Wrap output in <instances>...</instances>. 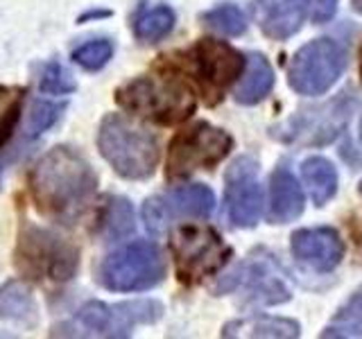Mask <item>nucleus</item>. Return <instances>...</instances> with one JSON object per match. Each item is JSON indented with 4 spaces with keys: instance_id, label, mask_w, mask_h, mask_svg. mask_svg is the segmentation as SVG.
<instances>
[{
    "instance_id": "12",
    "label": "nucleus",
    "mask_w": 362,
    "mask_h": 339,
    "mask_svg": "<svg viewBox=\"0 0 362 339\" xmlns=\"http://www.w3.org/2000/svg\"><path fill=\"white\" fill-rule=\"evenodd\" d=\"M226 210L235 226L252 229L263 210V190L258 181V163L252 156H240L226 172Z\"/></svg>"
},
{
    "instance_id": "27",
    "label": "nucleus",
    "mask_w": 362,
    "mask_h": 339,
    "mask_svg": "<svg viewBox=\"0 0 362 339\" xmlns=\"http://www.w3.org/2000/svg\"><path fill=\"white\" fill-rule=\"evenodd\" d=\"M113 54V43L107 39H98V41H88L84 45L73 52V59L75 64H79L84 71H100L105 68Z\"/></svg>"
},
{
    "instance_id": "24",
    "label": "nucleus",
    "mask_w": 362,
    "mask_h": 339,
    "mask_svg": "<svg viewBox=\"0 0 362 339\" xmlns=\"http://www.w3.org/2000/svg\"><path fill=\"white\" fill-rule=\"evenodd\" d=\"M23 95H25V90L18 86H0V147L9 141L11 131L16 129Z\"/></svg>"
},
{
    "instance_id": "6",
    "label": "nucleus",
    "mask_w": 362,
    "mask_h": 339,
    "mask_svg": "<svg viewBox=\"0 0 362 339\" xmlns=\"http://www.w3.org/2000/svg\"><path fill=\"white\" fill-rule=\"evenodd\" d=\"M163 305L156 301H127L107 305L102 301H90L75 314L66 326V335L84 337H129L132 328L139 323H154L161 319Z\"/></svg>"
},
{
    "instance_id": "8",
    "label": "nucleus",
    "mask_w": 362,
    "mask_h": 339,
    "mask_svg": "<svg viewBox=\"0 0 362 339\" xmlns=\"http://www.w3.org/2000/svg\"><path fill=\"white\" fill-rule=\"evenodd\" d=\"M346 68V50L333 39H317L294 54L288 68L290 86L301 95H322Z\"/></svg>"
},
{
    "instance_id": "25",
    "label": "nucleus",
    "mask_w": 362,
    "mask_h": 339,
    "mask_svg": "<svg viewBox=\"0 0 362 339\" xmlns=\"http://www.w3.org/2000/svg\"><path fill=\"white\" fill-rule=\"evenodd\" d=\"M204 20H206V25H211L213 30L229 34V37H238V34H243L247 30V18L235 5L215 7L204 14Z\"/></svg>"
},
{
    "instance_id": "34",
    "label": "nucleus",
    "mask_w": 362,
    "mask_h": 339,
    "mask_svg": "<svg viewBox=\"0 0 362 339\" xmlns=\"http://www.w3.org/2000/svg\"><path fill=\"white\" fill-rule=\"evenodd\" d=\"M360 75H362V61H360Z\"/></svg>"
},
{
    "instance_id": "29",
    "label": "nucleus",
    "mask_w": 362,
    "mask_h": 339,
    "mask_svg": "<svg viewBox=\"0 0 362 339\" xmlns=\"http://www.w3.org/2000/svg\"><path fill=\"white\" fill-rule=\"evenodd\" d=\"M249 337H299V323L279 316H258L249 323Z\"/></svg>"
},
{
    "instance_id": "3",
    "label": "nucleus",
    "mask_w": 362,
    "mask_h": 339,
    "mask_svg": "<svg viewBox=\"0 0 362 339\" xmlns=\"http://www.w3.org/2000/svg\"><path fill=\"white\" fill-rule=\"evenodd\" d=\"M116 100L141 118L158 124H177L195 111L192 88L177 77H139L118 88Z\"/></svg>"
},
{
    "instance_id": "31",
    "label": "nucleus",
    "mask_w": 362,
    "mask_h": 339,
    "mask_svg": "<svg viewBox=\"0 0 362 339\" xmlns=\"http://www.w3.org/2000/svg\"><path fill=\"white\" fill-rule=\"evenodd\" d=\"M290 3L297 5L303 14L315 23L331 20L337 7V0H290Z\"/></svg>"
},
{
    "instance_id": "16",
    "label": "nucleus",
    "mask_w": 362,
    "mask_h": 339,
    "mask_svg": "<svg viewBox=\"0 0 362 339\" xmlns=\"http://www.w3.org/2000/svg\"><path fill=\"white\" fill-rule=\"evenodd\" d=\"M269 220L272 224H288L303 213V192L299 181L288 167H279L269 181Z\"/></svg>"
},
{
    "instance_id": "4",
    "label": "nucleus",
    "mask_w": 362,
    "mask_h": 339,
    "mask_svg": "<svg viewBox=\"0 0 362 339\" xmlns=\"http://www.w3.org/2000/svg\"><path fill=\"white\" fill-rule=\"evenodd\" d=\"M16 267L34 280L66 282L79 267V251L50 229L23 224L16 246Z\"/></svg>"
},
{
    "instance_id": "33",
    "label": "nucleus",
    "mask_w": 362,
    "mask_h": 339,
    "mask_svg": "<svg viewBox=\"0 0 362 339\" xmlns=\"http://www.w3.org/2000/svg\"><path fill=\"white\" fill-rule=\"evenodd\" d=\"M354 7L360 11V14H362V0H354Z\"/></svg>"
},
{
    "instance_id": "35",
    "label": "nucleus",
    "mask_w": 362,
    "mask_h": 339,
    "mask_svg": "<svg viewBox=\"0 0 362 339\" xmlns=\"http://www.w3.org/2000/svg\"><path fill=\"white\" fill-rule=\"evenodd\" d=\"M360 195H362V184H360Z\"/></svg>"
},
{
    "instance_id": "1",
    "label": "nucleus",
    "mask_w": 362,
    "mask_h": 339,
    "mask_svg": "<svg viewBox=\"0 0 362 339\" xmlns=\"http://www.w3.org/2000/svg\"><path fill=\"white\" fill-rule=\"evenodd\" d=\"M98 177L86 158L71 147H54L34 165L30 190L41 213L75 220L95 195Z\"/></svg>"
},
{
    "instance_id": "23",
    "label": "nucleus",
    "mask_w": 362,
    "mask_h": 339,
    "mask_svg": "<svg viewBox=\"0 0 362 339\" xmlns=\"http://www.w3.org/2000/svg\"><path fill=\"white\" fill-rule=\"evenodd\" d=\"M322 337H362V292L335 314Z\"/></svg>"
},
{
    "instance_id": "28",
    "label": "nucleus",
    "mask_w": 362,
    "mask_h": 339,
    "mask_svg": "<svg viewBox=\"0 0 362 339\" xmlns=\"http://www.w3.org/2000/svg\"><path fill=\"white\" fill-rule=\"evenodd\" d=\"M64 111V105H54V102H34L30 109V118H28V136L30 138H37L45 129H50L52 124L59 120Z\"/></svg>"
},
{
    "instance_id": "22",
    "label": "nucleus",
    "mask_w": 362,
    "mask_h": 339,
    "mask_svg": "<svg viewBox=\"0 0 362 339\" xmlns=\"http://www.w3.org/2000/svg\"><path fill=\"white\" fill-rule=\"evenodd\" d=\"M173 28H175V11L165 5H158V7L143 11V14L134 23L136 37L145 43L161 41L163 37H168Z\"/></svg>"
},
{
    "instance_id": "32",
    "label": "nucleus",
    "mask_w": 362,
    "mask_h": 339,
    "mask_svg": "<svg viewBox=\"0 0 362 339\" xmlns=\"http://www.w3.org/2000/svg\"><path fill=\"white\" fill-rule=\"evenodd\" d=\"M109 11H88V14H84L82 18H79V23H86L88 18H100V16H107Z\"/></svg>"
},
{
    "instance_id": "20",
    "label": "nucleus",
    "mask_w": 362,
    "mask_h": 339,
    "mask_svg": "<svg viewBox=\"0 0 362 339\" xmlns=\"http://www.w3.org/2000/svg\"><path fill=\"white\" fill-rule=\"evenodd\" d=\"M301 179L308 188L313 201L317 206H324L328 199H333L337 192V172L331 161L324 156H313L301 165Z\"/></svg>"
},
{
    "instance_id": "15",
    "label": "nucleus",
    "mask_w": 362,
    "mask_h": 339,
    "mask_svg": "<svg viewBox=\"0 0 362 339\" xmlns=\"http://www.w3.org/2000/svg\"><path fill=\"white\" fill-rule=\"evenodd\" d=\"M254 18L269 39L283 41L301 28L305 14L290 0H256Z\"/></svg>"
},
{
    "instance_id": "7",
    "label": "nucleus",
    "mask_w": 362,
    "mask_h": 339,
    "mask_svg": "<svg viewBox=\"0 0 362 339\" xmlns=\"http://www.w3.org/2000/svg\"><path fill=\"white\" fill-rule=\"evenodd\" d=\"M231 136L211 127L209 122H197L179 131L168 150V179H184L197 170H211L231 150Z\"/></svg>"
},
{
    "instance_id": "13",
    "label": "nucleus",
    "mask_w": 362,
    "mask_h": 339,
    "mask_svg": "<svg viewBox=\"0 0 362 339\" xmlns=\"http://www.w3.org/2000/svg\"><path fill=\"white\" fill-rule=\"evenodd\" d=\"M349 118V107H344V100H335L331 105L322 109H308L294 116L283 133H279L281 141L288 143H310V145H322L333 141L344 127Z\"/></svg>"
},
{
    "instance_id": "30",
    "label": "nucleus",
    "mask_w": 362,
    "mask_h": 339,
    "mask_svg": "<svg viewBox=\"0 0 362 339\" xmlns=\"http://www.w3.org/2000/svg\"><path fill=\"white\" fill-rule=\"evenodd\" d=\"M143 220H145V226H147V231L158 235V233H163L168 226H170V215L163 206V201L161 197H152V199H147L145 201V206H143Z\"/></svg>"
},
{
    "instance_id": "21",
    "label": "nucleus",
    "mask_w": 362,
    "mask_h": 339,
    "mask_svg": "<svg viewBox=\"0 0 362 339\" xmlns=\"http://www.w3.org/2000/svg\"><path fill=\"white\" fill-rule=\"evenodd\" d=\"M134 231V208L124 197H109L100 215V233L105 240L116 242Z\"/></svg>"
},
{
    "instance_id": "11",
    "label": "nucleus",
    "mask_w": 362,
    "mask_h": 339,
    "mask_svg": "<svg viewBox=\"0 0 362 339\" xmlns=\"http://www.w3.org/2000/svg\"><path fill=\"white\" fill-rule=\"evenodd\" d=\"M224 290H238L243 294L245 303L256 305H279L288 301L292 294L286 271L269 254H258L249 258L220 287V292Z\"/></svg>"
},
{
    "instance_id": "19",
    "label": "nucleus",
    "mask_w": 362,
    "mask_h": 339,
    "mask_svg": "<svg viewBox=\"0 0 362 339\" xmlns=\"http://www.w3.org/2000/svg\"><path fill=\"white\" fill-rule=\"evenodd\" d=\"M37 316V301L25 282L7 280L5 285H0V319L34 326Z\"/></svg>"
},
{
    "instance_id": "5",
    "label": "nucleus",
    "mask_w": 362,
    "mask_h": 339,
    "mask_svg": "<svg viewBox=\"0 0 362 339\" xmlns=\"http://www.w3.org/2000/svg\"><path fill=\"white\" fill-rule=\"evenodd\" d=\"M165 276V258L152 242H134L102 260L98 280L111 292L150 290Z\"/></svg>"
},
{
    "instance_id": "2",
    "label": "nucleus",
    "mask_w": 362,
    "mask_h": 339,
    "mask_svg": "<svg viewBox=\"0 0 362 339\" xmlns=\"http://www.w3.org/2000/svg\"><path fill=\"white\" fill-rule=\"evenodd\" d=\"M100 154L124 179H147L158 163V143L134 120L109 113L98 131Z\"/></svg>"
},
{
    "instance_id": "26",
    "label": "nucleus",
    "mask_w": 362,
    "mask_h": 339,
    "mask_svg": "<svg viewBox=\"0 0 362 339\" xmlns=\"http://www.w3.org/2000/svg\"><path fill=\"white\" fill-rule=\"evenodd\" d=\"M39 88L43 93H50V95H66V93H73L77 84L71 77V73H68L59 61H48L41 68Z\"/></svg>"
},
{
    "instance_id": "17",
    "label": "nucleus",
    "mask_w": 362,
    "mask_h": 339,
    "mask_svg": "<svg viewBox=\"0 0 362 339\" xmlns=\"http://www.w3.org/2000/svg\"><path fill=\"white\" fill-rule=\"evenodd\" d=\"M272 86H274V73H272L269 61L258 52L249 54L245 59L243 79L235 88V100L240 105H258L269 95Z\"/></svg>"
},
{
    "instance_id": "18",
    "label": "nucleus",
    "mask_w": 362,
    "mask_h": 339,
    "mask_svg": "<svg viewBox=\"0 0 362 339\" xmlns=\"http://www.w3.org/2000/svg\"><path fill=\"white\" fill-rule=\"evenodd\" d=\"M161 201L170 220H173V215H179V218H209L215 208L213 192L202 184L170 190L168 195L161 197Z\"/></svg>"
},
{
    "instance_id": "10",
    "label": "nucleus",
    "mask_w": 362,
    "mask_h": 339,
    "mask_svg": "<svg viewBox=\"0 0 362 339\" xmlns=\"http://www.w3.org/2000/svg\"><path fill=\"white\" fill-rule=\"evenodd\" d=\"M184 59L209 102H218L245 71V56L215 39H202L186 52Z\"/></svg>"
},
{
    "instance_id": "14",
    "label": "nucleus",
    "mask_w": 362,
    "mask_h": 339,
    "mask_svg": "<svg viewBox=\"0 0 362 339\" xmlns=\"http://www.w3.org/2000/svg\"><path fill=\"white\" fill-rule=\"evenodd\" d=\"M292 251L301 263L315 271H331L344 256V244L337 231L320 226V229H301L292 235Z\"/></svg>"
},
{
    "instance_id": "9",
    "label": "nucleus",
    "mask_w": 362,
    "mask_h": 339,
    "mask_svg": "<svg viewBox=\"0 0 362 339\" xmlns=\"http://www.w3.org/2000/svg\"><path fill=\"white\" fill-rule=\"evenodd\" d=\"M177 274L184 282H199L226 265L231 249L209 226H181L173 235Z\"/></svg>"
}]
</instances>
